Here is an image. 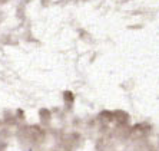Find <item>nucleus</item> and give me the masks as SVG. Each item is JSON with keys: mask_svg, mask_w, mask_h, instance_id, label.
<instances>
[]
</instances>
